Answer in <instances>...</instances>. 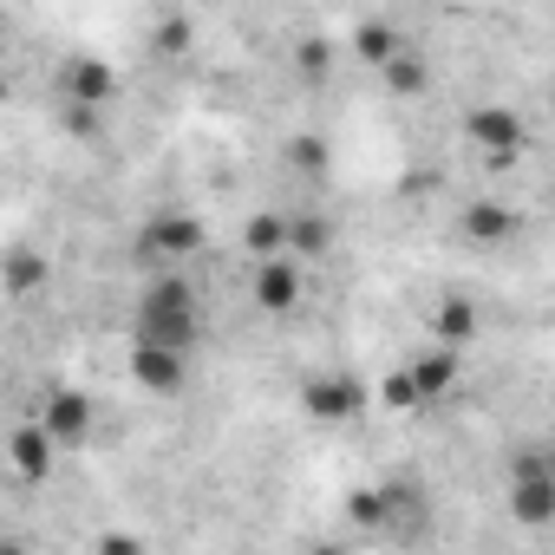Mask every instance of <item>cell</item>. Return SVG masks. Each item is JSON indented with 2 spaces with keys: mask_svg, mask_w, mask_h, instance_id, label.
<instances>
[]
</instances>
